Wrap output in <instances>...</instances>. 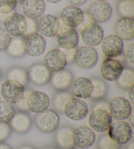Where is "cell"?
<instances>
[{"label": "cell", "mask_w": 134, "mask_h": 149, "mask_svg": "<svg viewBox=\"0 0 134 149\" xmlns=\"http://www.w3.org/2000/svg\"><path fill=\"white\" fill-rule=\"evenodd\" d=\"M107 135L117 144L125 145L132 139V130L128 122L124 120H115L110 125Z\"/></svg>", "instance_id": "cell-1"}, {"label": "cell", "mask_w": 134, "mask_h": 149, "mask_svg": "<svg viewBox=\"0 0 134 149\" xmlns=\"http://www.w3.org/2000/svg\"><path fill=\"white\" fill-rule=\"evenodd\" d=\"M34 123L40 132L49 134L55 132L60 123V117L52 109H47L37 114L34 117Z\"/></svg>", "instance_id": "cell-2"}, {"label": "cell", "mask_w": 134, "mask_h": 149, "mask_svg": "<svg viewBox=\"0 0 134 149\" xmlns=\"http://www.w3.org/2000/svg\"><path fill=\"white\" fill-rule=\"evenodd\" d=\"M25 90V86L13 79H7L0 85V95L11 104H16L21 100Z\"/></svg>", "instance_id": "cell-3"}, {"label": "cell", "mask_w": 134, "mask_h": 149, "mask_svg": "<svg viewBox=\"0 0 134 149\" xmlns=\"http://www.w3.org/2000/svg\"><path fill=\"white\" fill-rule=\"evenodd\" d=\"M98 61V54L92 47H79L75 50L73 62L79 68L88 70L93 68Z\"/></svg>", "instance_id": "cell-4"}, {"label": "cell", "mask_w": 134, "mask_h": 149, "mask_svg": "<svg viewBox=\"0 0 134 149\" xmlns=\"http://www.w3.org/2000/svg\"><path fill=\"white\" fill-rule=\"evenodd\" d=\"M26 27V17L20 13H10L3 20V29L10 36L13 37H20L24 36Z\"/></svg>", "instance_id": "cell-5"}, {"label": "cell", "mask_w": 134, "mask_h": 149, "mask_svg": "<svg viewBox=\"0 0 134 149\" xmlns=\"http://www.w3.org/2000/svg\"><path fill=\"white\" fill-rule=\"evenodd\" d=\"M25 54L31 57H37L43 54L46 49V41L44 37L34 32L26 34L22 37Z\"/></svg>", "instance_id": "cell-6"}, {"label": "cell", "mask_w": 134, "mask_h": 149, "mask_svg": "<svg viewBox=\"0 0 134 149\" xmlns=\"http://www.w3.org/2000/svg\"><path fill=\"white\" fill-rule=\"evenodd\" d=\"M109 113L115 120L128 119L132 112V107L129 101L121 96L112 98L108 103Z\"/></svg>", "instance_id": "cell-7"}, {"label": "cell", "mask_w": 134, "mask_h": 149, "mask_svg": "<svg viewBox=\"0 0 134 149\" xmlns=\"http://www.w3.org/2000/svg\"><path fill=\"white\" fill-rule=\"evenodd\" d=\"M63 113L71 120H81L88 113V105L81 99L72 97L64 106Z\"/></svg>", "instance_id": "cell-8"}, {"label": "cell", "mask_w": 134, "mask_h": 149, "mask_svg": "<svg viewBox=\"0 0 134 149\" xmlns=\"http://www.w3.org/2000/svg\"><path fill=\"white\" fill-rule=\"evenodd\" d=\"M88 122L94 132L102 133L108 130L112 118L109 111L101 109H94L88 116Z\"/></svg>", "instance_id": "cell-9"}, {"label": "cell", "mask_w": 134, "mask_h": 149, "mask_svg": "<svg viewBox=\"0 0 134 149\" xmlns=\"http://www.w3.org/2000/svg\"><path fill=\"white\" fill-rule=\"evenodd\" d=\"M124 64L115 58H106L101 63L100 73L107 81H117L124 70Z\"/></svg>", "instance_id": "cell-10"}, {"label": "cell", "mask_w": 134, "mask_h": 149, "mask_svg": "<svg viewBox=\"0 0 134 149\" xmlns=\"http://www.w3.org/2000/svg\"><path fill=\"white\" fill-rule=\"evenodd\" d=\"M36 32L43 37H54L60 30V22L58 18L52 15H43L36 19Z\"/></svg>", "instance_id": "cell-11"}, {"label": "cell", "mask_w": 134, "mask_h": 149, "mask_svg": "<svg viewBox=\"0 0 134 149\" xmlns=\"http://www.w3.org/2000/svg\"><path fill=\"white\" fill-rule=\"evenodd\" d=\"M82 41L89 47L100 45L104 37L103 28L95 22H90L83 26L80 31Z\"/></svg>", "instance_id": "cell-12"}, {"label": "cell", "mask_w": 134, "mask_h": 149, "mask_svg": "<svg viewBox=\"0 0 134 149\" xmlns=\"http://www.w3.org/2000/svg\"><path fill=\"white\" fill-rule=\"evenodd\" d=\"M72 140L74 147L85 149L93 145L96 141V135L90 127L80 126L73 129Z\"/></svg>", "instance_id": "cell-13"}, {"label": "cell", "mask_w": 134, "mask_h": 149, "mask_svg": "<svg viewBox=\"0 0 134 149\" xmlns=\"http://www.w3.org/2000/svg\"><path fill=\"white\" fill-rule=\"evenodd\" d=\"M101 52L106 58H116L122 54L124 50L123 40L115 34L103 37L100 42Z\"/></svg>", "instance_id": "cell-14"}, {"label": "cell", "mask_w": 134, "mask_h": 149, "mask_svg": "<svg viewBox=\"0 0 134 149\" xmlns=\"http://www.w3.org/2000/svg\"><path fill=\"white\" fill-rule=\"evenodd\" d=\"M43 64L51 73H56L64 70L68 62L65 54L61 50L52 49L49 50L44 56Z\"/></svg>", "instance_id": "cell-15"}, {"label": "cell", "mask_w": 134, "mask_h": 149, "mask_svg": "<svg viewBox=\"0 0 134 149\" xmlns=\"http://www.w3.org/2000/svg\"><path fill=\"white\" fill-rule=\"evenodd\" d=\"M88 15L95 23H103L111 18L112 13L111 6L105 1H94L90 5Z\"/></svg>", "instance_id": "cell-16"}, {"label": "cell", "mask_w": 134, "mask_h": 149, "mask_svg": "<svg viewBox=\"0 0 134 149\" xmlns=\"http://www.w3.org/2000/svg\"><path fill=\"white\" fill-rule=\"evenodd\" d=\"M60 18L61 23L66 27L75 28L84 20V13L79 7L69 5L61 10Z\"/></svg>", "instance_id": "cell-17"}, {"label": "cell", "mask_w": 134, "mask_h": 149, "mask_svg": "<svg viewBox=\"0 0 134 149\" xmlns=\"http://www.w3.org/2000/svg\"><path fill=\"white\" fill-rule=\"evenodd\" d=\"M50 105V98L41 90L30 91L27 97V105L32 113L38 114L47 110Z\"/></svg>", "instance_id": "cell-18"}, {"label": "cell", "mask_w": 134, "mask_h": 149, "mask_svg": "<svg viewBox=\"0 0 134 149\" xmlns=\"http://www.w3.org/2000/svg\"><path fill=\"white\" fill-rule=\"evenodd\" d=\"M68 89L73 97L81 100L87 99L90 97L92 92V81L87 77H77L72 80Z\"/></svg>", "instance_id": "cell-19"}, {"label": "cell", "mask_w": 134, "mask_h": 149, "mask_svg": "<svg viewBox=\"0 0 134 149\" xmlns=\"http://www.w3.org/2000/svg\"><path fill=\"white\" fill-rule=\"evenodd\" d=\"M58 46L64 50L75 49L79 41V33L75 28L64 27L56 35Z\"/></svg>", "instance_id": "cell-20"}, {"label": "cell", "mask_w": 134, "mask_h": 149, "mask_svg": "<svg viewBox=\"0 0 134 149\" xmlns=\"http://www.w3.org/2000/svg\"><path fill=\"white\" fill-rule=\"evenodd\" d=\"M30 81L37 86H43L50 81L52 73L43 63H35L28 71Z\"/></svg>", "instance_id": "cell-21"}, {"label": "cell", "mask_w": 134, "mask_h": 149, "mask_svg": "<svg viewBox=\"0 0 134 149\" xmlns=\"http://www.w3.org/2000/svg\"><path fill=\"white\" fill-rule=\"evenodd\" d=\"M21 9L24 17L36 20L43 15L46 4L44 0H22Z\"/></svg>", "instance_id": "cell-22"}, {"label": "cell", "mask_w": 134, "mask_h": 149, "mask_svg": "<svg viewBox=\"0 0 134 149\" xmlns=\"http://www.w3.org/2000/svg\"><path fill=\"white\" fill-rule=\"evenodd\" d=\"M113 29L115 35L122 40H132L134 37L133 18L121 17L115 22Z\"/></svg>", "instance_id": "cell-23"}, {"label": "cell", "mask_w": 134, "mask_h": 149, "mask_svg": "<svg viewBox=\"0 0 134 149\" xmlns=\"http://www.w3.org/2000/svg\"><path fill=\"white\" fill-rule=\"evenodd\" d=\"M73 79V74L71 71L64 69L60 71L52 74L50 82L55 90L58 92H63L66 91L69 88Z\"/></svg>", "instance_id": "cell-24"}, {"label": "cell", "mask_w": 134, "mask_h": 149, "mask_svg": "<svg viewBox=\"0 0 134 149\" xmlns=\"http://www.w3.org/2000/svg\"><path fill=\"white\" fill-rule=\"evenodd\" d=\"M11 130L18 134L28 132L31 126V120L26 112L20 111L16 113L15 115L9 122Z\"/></svg>", "instance_id": "cell-25"}, {"label": "cell", "mask_w": 134, "mask_h": 149, "mask_svg": "<svg viewBox=\"0 0 134 149\" xmlns=\"http://www.w3.org/2000/svg\"><path fill=\"white\" fill-rule=\"evenodd\" d=\"M72 127L64 126L58 129L55 134V141L61 149H72L74 145L72 140Z\"/></svg>", "instance_id": "cell-26"}, {"label": "cell", "mask_w": 134, "mask_h": 149, "mask_svg": "<svg viewBox=\"0 0 134 149\" xmlns=\"http://www.w3.org/2000/svg\"><path fill=\"white\" fill-rule=\"evenodd\" d=\"M91 81L92 83V92L90 97L93 100H103L108 92L106 82L99 78H94Z\"/></svg>", "instance_id": "cell-27"}, {"label": "cell", "mask_w": 134, "mask_h": 149, "mask_svg": "<svg viewBox=\"0 0 134 149\" xmlns=\"http://www.w3.org/2000/svg\"><path fill=\"white\" fill-rule=\"evenodd\" d=\"M117 84L120 88L128 90L134 86V71L130 68H124L122 73L117 81Z\"/></svg>", "instance_id": "cell-28"}, {"label": "cell", "mask_w": 134, "mask_h": 149, "mask_svg": "<svg viewBox=\"0 0 134 149\" xmlns=\"http://www.w3.org/2000/svg\"><path fill=\"white\" fill-rule=\"evenodd\" d=\"M16 113L13 104L5 100L0 101V122L9 124Z\"/></svg>", "instance_id": "cell-29"}, {"label": "cell", "mask_w": 134, "mask_h": 149, "mask_svg": "<svg viewBox=\"0 0 134 149\" xmlns=\"http://www.w3.org/2000/svg\"><path fill=\"white\" fill-rule=\"evenodd\" d=\"M8 54L12 58H20L25 54L22 38L15 37L10 41L9 47L6 50Z\"/></svg>", "instance_id": "cell-30"}, {"label": "cell", "mask_w": 134, "mask_h": 149, "mask_svg": "<svg viewBox=\"0 0 134 149\" xmlns=\"http://www.w3.org/2000/svg\"><path fill=\"white\" fill-rule=\"evenodd\" d=\"M7 79L15 80L24 86H25L29 81L28 71L20 67H14L9 70L7 73Z\"/></svg>", "instance_id": "cell-31"}, {"label": "cell", "mask_w": 134, "mask_h": 149, "mask_svg": "<svg viewBox=\"0 0 134 149\" xmlns=\"http://www.w3.org/2000/svg\"><path fill=\"white\" fill-rule=\"evenodd\" d=\"M118 13L121 17L132 18L134 16L133 0H120L118 3Z\"/></svg>", "instance_id": "cell-32"}, {"label": "cell", "mask_w": 134, "mask_h": 149, "mask_svg": "<svg viewBox=\"0 0 134 149\" xmlns=\"http://www.w3.org/2000/svg\"><path fill=\"white\" fill-rule=\"evenodd\" d=\"M70 93L67 91L58 92L53 98V107L56 112L63 113L64 108L67 102L71 98Z\"/></svg>", "instance_id": "cell-33"}, {"label": "cell", "mask_w": 134, "mask_h": 149, "mask_svg": "<svg viewBox=\"0 0 134 149\" xmlns=\"http://www.w3.org/2000/svg\"><path fill=\"white\" fill-rule=\"evenodd\" d=\"M98 149H119L120 145L112 141L107 134L101 135L97 143Z\"/></svg>", "instance_id": "cell-34"}, {"label": "cell", "mask_w": 134, "mask_h": 149, "mask_svg": "<svg viewBox=\"0 0 134 149\" xmlns=\"http://www.w3.org/2000/svg\"><path fill=\"white\" fill-rule=\"evenodd\" d=\"M18 0H0V14L9 15L17 7Z\"/></svg>", "instance_id": "cell-35"}, {"label": "cell", "mask_w": 134, "mask_h": 149, "mask_svg": "<svg viewBox=\"0 0 134 149\" xmlns=\"http://www.w3.org/2000/svg\"><path fill=\"white\" fill-rule=\"evenodd\" d=\"M11 38L3 28H0V51H4L9 47Z\"/></svg>", "instance_id": "cell-36"}, {"label": "cell", "mask_w": 134, "mask_h": 149, "mask_svg": "<svg viewBox=\"0 0 134 149\" xmlns=\"http://www.w3.org/2000/svg\"><path fill=\"white\" fill-rule=\"evenodd\" d=\"M11 128L9 124L0 122V143L4 142L9 137Z\"/></svg>", "instance_id": "cell-37"}, {"label": "cell", "mask_w": 134, "mask_h": 149, "mask_svg": "<svg viewBox=\"0 0 134 149\" xmlns=\"http://www.w3.org/2000/svg\"><path fill=\"white\" fill-rule=\"evenodd\" d=\"M29 92H30L29 90H25V92L24 94L23 97L21 98V100L20 101H18V102L15 104L17 108L20 111H29L28 105H27V97H28V95Z\"/></svg>", "instance_id": "cell-38"}, {"label": "cell", "mask_w": 134, "mask_h": 149, "mask_svg": "<svg viewBox=\"0 0 134 149\" xmlns=\"http://www.w3.org/2000/svg\"><path fill=\"white\" fill-rule=\"evenodd\" d=\"M134 44L133 42H131L128 45L125 49V58L127 61L131 64H133L134 63Z\"/></svg>", "instance_id": "cell-39"}, {"label": "cell", "mask_w": 134, "mask_h": 149, "mask_svg": "<svg viewBox=\"0 0 134 149\" xmlns=\"http://www.w3.org/2000/svg\"><path fill=\"white\" fill-rule=\"evenodd\" d=\"M27 20V27L26 30V34H29L31 33L36 32V20L34 19H31V18H26Z\"/></svg>", "instance_id": "cell-40"}, {"label": "cell", "mask_w": 134, "mask_h": 149, "mask_svg": "<svg viewBox=\"0 0 134 149\" xmlns=\"http://www.w3.org/2000/svg\"><path fill=\"white\" fill-rule=\"evenodd\" d=\"M98 102H96L94 105V109H101L106 110L109 111V105H108V102H105V101H103L102 100H98Z\"/></svg>", "instance_id": "cell-41"}, {"label": "cell", "mask_w": 134, "mask_h": 149, "mask_svg": "<svg viewBox=\"0 0 134 149\" xmlns=\"http://www.w3.org/2000/svg\"><path fill=\"white\" fill-rule=\"evenodd\" d=\"M75 49H71V50H67L66 53L64 54L66 56L67 62H71V61H73V57H74V54H75Z\"/></svg>", "instance_id": "cell-42"}, {"label": "cell", "mask_w": 134, "mask_h": 149, "mask_svg": "<svg viewBox=\"0 0 134 149\" xmlns=\"http://www.w3.org/2000/svg\"><path fill=\"white\" fill-rule=\"evenodd\" d=\"M127 96L128 98V100L129 101L131 104L133 105V103H134V86L131 87L128 90Z\"/></svg>", "instance_id": "cell-43"}, {"label": "cell", "mask_w": 134, "mask_h": 149, "mask_svg": "<svg viewBox=\"0 0 134 149\" xmlns=\"http://www.w3.org/2000/svg\"><path fill=\"white\" fill-rule=\"evenodd\" d=\"M69 4L72 5H75V6H80L84 4L87 0H66Z\"/></svg>", "instance_id": "cell-44"}, {"label": "cell", "mask_w": 134, "mask_h": 149, "mask_svg": "<svg viewBox=\"0 0 134 149\" xmlns=\"http://www.w3.org/2000/svg\"><path fill=\"white\" fill-rule=\"evenodd\" d=\"M128 122H129V124H130V126H131V127H132V128H133V123H134V116H133V113L132 112V113L130 114V115L129 116V117H128Z\"/></svg>", "instance_id": "cell-45"}, {"label": "cell", "mask_w": 134, "mask_h": 149, "mask_svg": "<svg viewBox=\"0 0 134 149\" xmlns=\"http://www.w3.org/2000/svg\"><path fill=\"white\" fill-rule=\"evenodd\" d=\"M0 149H13L10 145L6 144L4 142L0 143Z\"/></svg>", "instance_id": "cell-46"}, {"label": "cell", "mask_w": 134, "mask_h": 149, "mask_svg": "<svg viewBox=\"0 0 134 149\" xmlns=\"http://www.w3.org/2000/svg\"><path fill=\"white\" fill-rule=\"evenodd\" d=\"M18 149H36V148H34L33 146L29 145H24L21 146L20 147L18 148Z\"/></svg>", "instance_id": "cell-47"}, {"label": "cell", "mask_w": 134, "mask_h": 149, "mask_svg": "<svg viewBox=\"0 0 134 149\" xmlns=\"http://www.w3.org/2000/svg\"><path fill=\"white\" fill-rule=\"evenodd\" d=\"M45 1H47L50 3H57L61 1V0H44Z\"/></svg>", "instance_id": "cell-48"}, {"label": "cell", "mask_w": 134, "mask_h": 149, "mask_svg": "<svg viewBox=\"0 0 134 149\" xmlns=\"http://www.w3.org/2000/svg\"><path fill=\"white\" fill-rule=\"evenodd\" d=\"M42 149H56V148L54 147H46L43 148Z\"/></svg>", "instance_id": "cell-49"}, {"label": "cell", "mask_w": 134, "mask_h": 149, "mask_svg": "<svg viewBox=\"0 0 134 149\" xmlns=\"http://www.w3.org/2000/svg\"><path fill=\"white\" fill-rule=\"evenodd\" d=\"M96 1H105L107 0H94Z\"/></svg>", "instance_id": "cell-50"}, {"label": "cell", "mask_w": 134, "mask_h": 149, "mask_svg": "<svg viewBox=\"0 0 134 149\" xmlns=\"http://www.w3.org/2000/svg\"><path fill=\"white\" fill-rule=\"evenodd\" d=\"M1 70H0V79H1Z\"/></svg>", "instance_id": "cell-51"}, {"label": "cell", "mask_w": 134, "mask_h": 149, "mask_svg": "<svg viewBox=\"0 0 134 149\" xmlns=\"http://www.w3.org/2000/svg\"><path fill=\"white\" fill-rule=\"evenodd\" d=\"M18 1H22V0H18Z\"/></svg>", "instance_id": "cell-52"}, {"label": "cell", "mask_w": 134, "mask_h": 149, "mask_svg": "<svg viewBox=\"0 0 134 149\" xmlns=\"http://www.w3.org/2000/svg\"><path fill=\"white\" fill-rule=\"evenodd\" d=\"M72 149H78V148H72Z\"/></svg>", "instance_id": "cell-53"}, {"label": "cell", "mask_w": 134, "mask_h": 149, "mask_svg": "<svg viewBox=\"0 0 134 149\" xmlns=\"http://www.w3.org/2000/svg\"></svg>", "instance_id": "cell-54"}]
</instances>
